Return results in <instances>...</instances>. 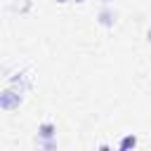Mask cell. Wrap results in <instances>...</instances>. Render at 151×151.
Here are the masks:
<instances>
[{
	"instance_id": "1",
	"label": "cell",
	"mask_w": 151,
	"mask_h": 151,
	"mask_svg": "<svg viewBox=\"0 0 151 151\" xmlns=\"http://www.w3.org/2000/svg\"><path fill=\"white\" fill-rule=\"evenodd\" d=\"M24 94H26V90L14 87V85H7V87L2 90V94H0V106H2L5 111H14V109L24 101Z\"/></svg>"
},
{
	"instance_id": "2",
	"label": "cell",
	"mask_w": 151,
	"mask_h": 151,
	"mask_svg": "<svg viewBox=\"0 0 151 151\" xmlns=\"http://www.w3.org/2000/svg\"><path fill=\"white\" fill-rule=\"evenodd\" d=\"M38 139L40 142H52L57 139V123L54 120H42L38 125Z\"/></svg>"
},
{
	"instance_id": "3",
	"label": "cell",
	"mask_w": 151,
	"mask_h": 151,
	"mask_svg": "<svg viewBox=\"0 0 151 151\" xmlns=\"http://www.w3.org/2000/svg\"><path fill=\"white\" fill-rule=\"evenodd\" d=\"M97 24L104 26V28H113V24H116V12H113L109 5H104V7L97 12Z\"/></svg>"
},
{
	"instance_id": "4",
	"label": "cell",
	"mask_w": 151,
	"mask_h": 151,
	"mask_svg": "<svg viewBox=\"0 0 151 151\" xmlns=\"http://www.w3.org/2000/svg\"><path fill=\"white\" fill-rule=\"evenodd\" d=\"M137 144H139L137 134H125V137L118 142V149H120V151H127V149H134Z\"/></svg>"
},
{
	"instance_id": "5",
	"label": "cell",
	"mask_w": 151,
	"mask_h": 151,
	"mask_svg": "<svg viewBox=\"0 0 151 151\" xmlns=\"http://www.w3.org/2000/svg\"><path fill=\"white\" fill-rule=\"evenodd\" d=\"M146 42H149V45H151V26H149V28H146Z\"/></svg>"
},
{
	"instance_id": "6",
	"label": "cell",
	"mask_w": 151,
	"mask_h": 151,
	"mask_svg": "<svg viewBox=\"0 0 151 151\" xmlns=\"http://www.w3.org/2000/svg\"><path fill=\"white\" fill-rule=\"evenodd\" d=\"M99 2H101V5H109V2H113V0H99Z\"/></svg>"
},
{
	"instance_id": "7",
	"label": "cell",
	"mask_w": 151,
	"mask_h": 151,
	"mask_svg": "<svg viewBox=\"0 0 151 151\" xmlns=\"http://www.w3.org/2000/svg\"><path fill=\"white\" fill-rule=\"evenodd\" d=\"M54 2H59V5H64V2H68V0H54Z\"/></svg>"
},
{
	"instance_id": "8",
	"label": "cell",
	"mask_w": 151,
	"mask_h": 151,
	"mask_svg": "<svg viewBox=\"0 0 151 151\" xmlns=\"http://www.w3.org/2000/svg\"><path fill=\"white\" fill-rule=\"evenodd\" d=\"M76 2H85V0H76Z\"/></svg>"
}]
</instances>
